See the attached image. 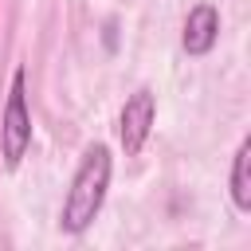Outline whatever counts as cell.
<instances>
[{"instance_id": "6da1fadb", "label": "cell", "mask_w": 251, "mask_h": 251, "mask_svg": "<svg viewBox=\"0 0 251 251\" xmlns=\"http://www.w3.org/2000/svg\"><path fill=\"white\" fill-rule=\"evenodd\" d=\"M110 173H114V161H110V149L106 145H90L71 176V188H67V200H63V212H59V227L67 235H82L102 204H106V188H110Z\"/></svg>"}, {"instance_id": "7a4b0ae2", "label": "cell", "mask_w": 251, "mask_h": 251, "mask_svg": "<svg viewBox=\"0 0 251 251\" xmlns=\"http://www.w3.org/2000/svg\"><path fill=\"white\" fill-rule=\"evenodd\" d=\"M31 149V110H27V75L16 71L12 75V90L4 102V118H0V157L4 169H20L24 153Z\"/></svg>"}, {"instance_id": "3957f363", "label": "cell", "mask_w": 251, "mask_h": 251, "mask_svg": "<svg viewBox=\"0 0 251 251\" xmlns=\"http://www.w3.org/2000/svg\"><path fill=\"white\" fill-rule=\"evenodd\" d=\"M153 122H157V98H153V90H133L126 98V106H122V114H118V133H122L126 157L141 153Z\"/></svg>"}, {"instance_id": "277c9868", "label": "cell", "mask_w": 251, "mask_h": 251, "mask_svg": "<svg viewBox=\"0 0 251 251\" xmlns=\"http://www.w3.org/2000/svg\"><path fill=\"white\" fill-rule=\"evenodd\" d=\"M220 39V12L212 4H196L184 16V31H180V47L188 55H208Z\"/></svg>"}, {"instance_id": "5b68a950", "label": "cell", "mask_w": 251, "mask_h": 251, "mask_svg": "<svg viewBox=\"0 0 251 251\" xmlns=\"http://www.w3.org/2000/svg\"><path fill=\"white\" fill-rule=\"evenodd\" d=\"M231 200L239 212H251V141H239L231 157Z\"/></svg>"}]
</instances>
